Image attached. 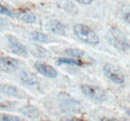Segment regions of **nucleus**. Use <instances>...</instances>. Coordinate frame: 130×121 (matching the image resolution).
<instances>
[{"mask_svg": "<svg viewBox=\"0 0 130 121\" xmlns=\"http://www.w3.org/2000/svg\"><path fill=\"white\" fill-rule=\"evenodd\" d=\"M109 44L121 51H126L129 49V43L125 35L117 28H112L109 30L107 35Z\"/></svg>", "mask_w": 130, "mask_h": 121, "instance_id": "nucleus-1", "label": "nucleus"}, {"mask_svg": "<svg viewBox=\"0 0 130 121\" xmlns=\"http://www.w3.org/2000/svg\"><path fill=\"white\" fill-rule=\"evenodd\" d=\"M74 32L79 39L87 44L96 45L99 43V37L87 25L76 24L74 26Z\"/></svg>", "mask_w": 130, "mask_h": 121, "instance_id": "nucleus-2", "label": "nucleus"}, {"mask_svg": "<svg viewBox=\"0 0 130 121\" xmlns=\"http://www.w3.org/2000/svg\"><path fill=\"white\" fill-rule=\"evenodd\" d=\"M83 93L88 98L96 101H104L106 98L105 92L100 87L90 84H83L81 86Z\"/></svg>", "mask_w": 130, "mask_h": 121, "instance_id": "nucleus-3", "label": "nucleus"}, {"mask_svg": "<svg viewBox=\"0 0 130 121\" xmlns=\"http://www.w3.org/2000/svg\"><path fill=\"white\" fill-rule=\"evenodd\" d=\"M103 71L107 78L116 84H122L124 82V76L123 73L117 67L112 64H105L103 68Z\"/></svg>", "mask_w": 130, "mask_h": 121, "instance_id": "nucleus-4", "label": "nucleus"}, {"mask_svg": "<svg viewBox=\"0 0 130 121\" xmlns=\"http://www.w3.org/2000/svg\"><path fill=\"white\" fill-rule=\"evenodd\" d=\"M7 38L13 54L24 57L27 55L28 52L26 47L23 45L13 35H8Z\"/></svg>", "mask_w": 130, "mask_h": 121, "instance_id": "nucleus-5", "label": "nucleus"}, {"mask_svg": "<svg viewBox=\"0 0 130 121\" xmlns=\"http://www.w3.org/2000/svg\"><path fill=\"white\" fill-rule=\"evenodd\" d=\"M0 92L6 95L15 97L19 99H24L27 97L26 93L22 89H19L15 86L9 84H1L0 85Z\"/></svg>", "mask_w": 130, "mask_h": 121, "instance_id": "nucleus-6", "label": "nucleus"}, {"mask_svg": "<svg viewBox=\"0 0 130 121\" xmlns=\"http://www.w3.org/2000/svg\"><path fill=\"white\" fill-rule=\"evenodd\" d=\"M34 68L42 75L50 78H55L58 75L57 71L47 63L42 61H37L34 64Z\"/></svg>", "mask_w": 130, "mask_h": 121, "instance_id": "nucleus-7", "label": "nucleus"}, {"mask_svg": "<svg viewBox=\"0 0 130 121\" xmlns=\"http://www.w3.org/2000/svg\"><path fill=\"white\" fill-rule=\"evenodd\" d=\"M61 105L65 109L68 110H76L79 107L80 103L74 99L71 95L66 93H61L58 95Z\"/></svg>", "mask_w": 130, "mask_h": 121, "instance_id": "nucleus-8", "label": "nucleus"}, {"mask_svg": "<svg viewBox=\"0 0 130 121\" xmlns=\"http://www.w3.org/2000/svg\"><path fill=\"white\" fill-rule=\"evenodd\" d=\"M19 62L14 58L4 57L0 59V70L5 73H11L19 68Z\"/></svg>", "mask_w": 130, "mask_h": 121, "instance_id": "nucleus-9", "label": "nucleus"}, {"mask_svg": "<svg viewBox=\"0 0 130 121\" xmlns=\"http://www.w3.org/2000/svg\"><path fill=\"white\" fill-rule=\"evenodd\" d=\"M46 26L49 31L55 35L63 36L66 34V28L64 25L58 20H50L47 23Z\"/></svg>", "mask_w": 130, "mask_h": 121, "instance_id": "nucleus-10", "label": "nucleus"}, {"mask_svg": "<svg viewBox=\"0 0 130 121\" xmlns=\"http://www.w3.org/2000/svg\"><path fill=\"white\" fill-rule=\"evenodd\" d=\"M20 78L24 83L29 86H34L38 83V78L29 71H22L20 73Z\"/></svg>", "mask_w": 130, "mask_h": 121, "instance_id": "nucleus-11", "label": "nucleus"}, {"mask_svg": "<svg viewBox=\"0 0 130 121\" xmlns=\"http://www.w3.org/2000/svg\"><path fill=\"white\" fill-rule=\"evenodd\" d=\"M19 17L22 21L28 24L33 23L36 21L35 15L29 10H23L20 11Z\"/></svg>", "mask_w": 130, "mask_h": 121, "instance_id": "nucleus-12", "label": "nucleus"}, {"mask_svg": "<svg viewBox=\"0 0 130 121\" xmlns=\"http://www.w3.org/2000/svg\"><path fill=\"white\" fill-rule=\"evenodd\" d=\"M20 112L29 118H35L38 117L39 112L38 109L32 105H26L21 108Z\"/></svg>", "mask_w": 130, "mask_h": 121, "instance_id": "nucleus-13", "label": "nucleus"}, {"mask_svg": "<svg viewBox=\"0 0 130 121\" xmlns=\"http://www.w3.org/2000/svg\"><path fill=\"white\" fill-rule=\"evenodd\" d=\"M57 64L58 65L62 64H69V65L77 66H81L83 64V63L81 60H76L75 59L68 57H61L57 60Z\"/></svg>", "mask_w": 130, "mask_h": 121, "instance_id": "nucleus-14", "label": "nucleus"}, {"mask_svg": "<svg viewBox=\"0 0 130 121\" xmlns=\"http://www.w3.org/2000/svg\"><path fill=\"white\" fill-rule=\"evenodd\" d=\"M65 53L69 56L74 58H80L85 54V52L77 48H68L65 50Z\"/></svg>", "mask_w": 130, "mask_h": 121, "instance_id": "nucleus-15", "label": "nucleus"}, {"mask_svg": "<svg viewBox=\"0 0 130 121\" xmlns=\"http://www.w3.org/2000/svg\"><path fill=\"white\" fill-rule=\"evenodd\" d=\"M31 37L34 41L40 43H44L48 40V37L45 34L39 32L34 31L31 33Z\"/></svg>", "mask_w": 130, "mask_h": 121, "instance_id": "nucleus-16", "label": "nucleus"}, {"mask_svg": "<svg viewBox=\"0 0 130 121\" xmlns=\"http://www.w3.org/2000/svg\"><path fill=\"white\" fill-rule=\"evenodd\" d=\"M0 121H20V120L15 115L6 113H0Z\"/></svg>", "mask_w": 130, "mask_h": 121, "instance_id": "nucleus-17", "label": "nucleus"}, {"mask_svg": "<svg viewBox=\"0 0 130 121\" xmlns=\"http://www.w3.org/2000/svg\"><path fill=\"white\" fill-rule=\"evenodd\" d=\"M0 14H3V15H6L8 16H10V17H12V13L10 11L8 8H6L5 6H4L3 5H1L0 3Z\"/></svg>", "mask_w": 130, "mask_h": 121, "instance_id": "nucleus-18", "label": "nucleus"}, {"mask_svg": "<svg viewBox=\"0 0 130 121\" xmlns=\"http://www.w3.org/2000/svg\"><path fill=\"white\" fill-rule=\"evenodd\" d=\"M60 121H85L82 119H80L78 118H75V117H64L60 119Z\"/></svg>", "mask_w": 130, "mask_h": 121, "instance_id": "nucleus-19", "label": "nucleus"}, {"mask_svg": "<svg viewBox=\"0 0 130 121\" xmlns=\"http://www.w3.org/2000/svg\"><path fill=\"white\" fill-rule=\"evenodd\" d=\"M124 18L126 20V21H129L130 23V9H128L126 10V11H125V13H124Z\"/></svg>", "mask_w": 130, "mask_h": 121, "instance_id": "nucleus-20", "label": "nucleus"}, {"mask_svg": "<svg viewBox=\"0 0 130 121\" xmlns=\"http://www.w3.org/2000/svg\"><path fill=\"white\" fill-rule=\"evenodd\" d=\"M75 1L83 5H89L92 2L93 0H75Z\"/></svg>", "mask_w": 130, "mask_h": 121, "instance_id": "nucleus-21", "label": "nucleus"}, {"mask_svg": "<svg viewBox=\"0 0 130 121\" xmlns=\"http://www.w3.org/2000/svg\"><path fill=\"white\" fill-rule=\"evenodd\" d=\"M100 121H119V120L118 119H116V118H106V117H105V118H102Z\"/></svg>", "mask_w": 130, "mask_h": 121, "instance_id": "nucleus-22", "label": "nucleus"}, {"mask_svg": "<svg viewBox=\"0 0 130 121\" xmlns=\"http://www.w3.org/2000/svg\"><path fill=\"white\" fill-rule=\"evenodd\" d=\"M41 121H50V120H41Z\"/></svg>", "mask_w": 130, "mask_h": 121, "instance_id": "nucleus-23", "label": "nucleus"}]
</instances>
